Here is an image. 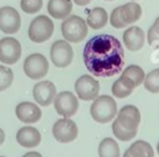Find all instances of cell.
<instances>
[{
    "label": "cell",
    "instance_id": "cell-1",
    "mask_svg": "<svg viewBox=\"0 0 159 157\" xmlns=\"http://www.w3.org/2000/svg\"><path fill=\"white\" fill-rule=\"evenodd\" d=\"M83 62L89 74L111 77L120 72L124 65V50L119 40L109 34H99L87 41Z\"/></svg>",
    "mask_w": 159,
    "mask_h": 157
},
{
    "label": "cell",
    "instance_id": "cell-2",
    "mask_svg": "<svg viewBox=\"0 0 159 157\" xmlns=\"http://www.w3.org/2000/svg\"><path fill=\"white\" fill-rule=\"evenodd\" d=\"M61 32L68 42H80L88 34V25L78 15H70L61 24Z\"/></svg>",
    "mask_w": 159,
    "mask_h": 157
},
{
    "label": "cell",
    "instance_id": "cell-3",
    "mask_svg": "<svg viewBox=\"0 0 159 157\" xmlns=\"http://www.w3.org/2000/svg\"><path fill=\"white\" fill-rule=\"evenodd\" d=\"M117 113V103L116 101L107 95H102L94 98L91 106V116L98 123H107Z\"/></svg>",
    "mask_w": 159,
    "mask_h": 157
},
{
    "label": "cell",
    "instance_id": "cell-4",
    "mask_svg": "<svg viewBox=\"0 0 159 157\" xmlns=\"http://www.w3.org/2000/svg\"><path fill=\"white\" fill-rule=\"evenodd\" d=\"M53 29H55L53 21L50 19V16L39 15L30 22L27 35L32 42L41 44V42L47 41L52 36Z\"/></svg>",
    "mask_w": 159,
    "mask_h": 157
},
{
    "label": "cell",
    "instance_id": "cell-5",
    "mask_svg": "<svg viewBox=\"0 0 159 157\" xmlns=\"http://www.w3.org/2000/svg\"><path fill=\"white\" fill-rule=\"evenodd\" d=\"M24 72L31 80H40L48 72L47 59L39 52L29 55L24 61Z\"/></svg>",
    "mask_w": 159,
    "mask_h": 157
},
{
    "label": "cell",
    "instance_id": "cell-6",
    "mask_svg": "<svg viewBox=\"0 0 159 157\" xmlns=\"http://www.w3.org/2000/svg\"><path fill=\"white\" fill-rule=\"evenodd\" d=\"M50 56L56 67H67L73 60V49L67 40H56L51 46Z\"/></svg>",
    "mask_w": 159,
    "mask_h": 157
},
{
    "label": "cell",
    "instance_id": "cell-7",
    "mask_svg": "<svg viewBox=\"0 0 159 157\" xmlns=\"http://www.w3.org/2000/svg\"><path fill=\"white\" fill-rule=\"evenodd\" d=\"M21 57V44L12 36H5L0 40V62L14 65Z\"/></svg>",
    "mask_w": 159,
    "mask_h": 157
},
{
    "label": "cell",
    "instance_id": "cell-8",
    "mask_svg": "<svg viewBox=\"0 0 159 157\" xmlns=\"http://www.w3.org/2000/svg\"><path fill=\"white\" fill-rule=\"evenodd\" d=\"M75 90L81 100H94L99 95V82L91 75H82L76 80Z\"/></svg>",
    "mask_w": 159,
    "mask_h": 157
},
{
    "label": "cell",
    "instance_id": "cell-9",
    "mask_svg": "<svg viewBox=\"0 0 159 157\" xmlns=\"http://www.w3.org/2000/svg\"><path fill=\"white\" fill-rule=\"evenodd\" d=\"M78 133L77 125L70 120V117H63L53 123L52 135L53 137L61 143H68L76 140Z\"/></svg>",
    "mask_w": 159,
    "mask_h": 157
},
{
    "label": "cell",
    "instance_id": "cell-10",
    "mask_svg": "<svg viewBox=\"0 0 159 157\" xmlns=\"http://www.w3.org/2000/svg\"><path fill=\"white\" fill-rule=\"evenodd\" d=\"M21 26V17L19 11L12 6L0 7V30L4 34H16Z\"/></svg>",
    "mask_w": 159,
    "mask_h": 157
},
{
    "label": "cell",
    "instance_id": "cell-11",
    "mask_svg": "<svg viewBox=\"0 0 159 157\" xmlns=\"http://www.w3.org/2000/svg\"><path fill=\"white\" fill-rule=\"evenodd\" d=\"M53 105L57 113L63 117H71L78 110V100L70 91H62L57 93L55 96Z\"/></svg>",
    "mask_w": 159,
    "mask_h": 157
},
{
    "label": "cell",
    "instance_id": "cell-12",
    "mask_svg": "<svg viewBox=\"0 0 159 157\" xmlns=\"http://www.w3.org/2000/svg\"><path fill=\"white\" fill-rule=\"evenodd\" d=\"M32 95L35 101L41 106H48L53 100L56 93V86L51 81H40L35 83L32 88Z\"/></svg>",
    "mask_w": 159,
    "mask_h": 157
},
{
    "label": "cell",
    "instance_id": "cell-13",
    "mask_svg": "<svg viewBox=\"0 0 159 157\" xmlns=\"http://www.w3.org/2000/svg\"><path fill=\"white\" fill-rule=\"evenodd\" d=\"M117 120L119 121V123L123 127H125L130 131H137L138 126L140 123V112L135 106L127 105L119 110Z\"/></svg>",
    "mask_w": 159,
    "mask_h": 157
},
{
    "label": "cell",
    "instance_id": "cell-14",
    "mask_svg": "<svg viewBox=\"0 0 159 157\" xmlns=\"http://www.w3.org/2000/svg\"><path fill=\"white\" fill-rule=\"evenodd\" d=\"M144 78H145L144 70L140 66H138V65H129V66H127L123 70V72H122V75L119 77L122 83L124 86H127L128 88H130V90H133V88L138 87L140 83H143Z\"/></svg>",
    "mask_w": 159,
    "mask_h": 157
},
{
    "label": "cell",
    "instance_id": "cell-15",
    "mask_svg": "<svg viewBox=\"0 0 159 157\" xmlns=\"http://www.w3.org/2000/svg\"><path fill=\"white\" fill-rule=\"evenodd\" d=\"M16 117L24 123H35L41 118V110L36 103L20 102L15 108Z\"/></svg>",
    "mask_w": 159,
    "mask_h": 157
},
{
    "label": "cell",
    "instance_id": "cell-16",
    "mask_svg": "<svg viewBox=\"0 0 159 157\" xmlns=\"http://www.w3.org/2000/svg\"><path fill=\"white\" fill-rule=\"evenodd\" d=\"M145 34L139 26H129L123 32V44L129 51H138L143 47Z\"/></svg>",
    "mask_w": 159,
    "mask_h": 157
},
{
    "label": "cell",
    "instance_id": "cell-17",
    "mask_svg": "<svg viewBox=\"0 0 159 157\" xmlns=\"http://www.w3.org/2000/svg\"><path fill=\"white\" fill-rule=\"evenodd\" d=\"M16 141L20 146L26 148H32L40 145L41 142V133L37 128L31 126L21 127L16 133Z\"/></svg>",
    "mask_w": 159,
    "mask_h": 157
},
{
    "label": "cell",
    "instance_id": "cell-18",
    "mask_svg": "<svg viewBox=\"0 0 159 157\" xmlns=\"http://www.w3.org/2000/svg\"><path fill=\"white\" fill-rule=\"evenodd\" d=\"M73 1L72 0H48L47 12L51 17L63 20L72 12Z\"/></svg>",
    "mask_w": 159,
    "mask_h": 157
},
{
    "label": "cell",
    "instance_id": "cell-19",
    "mask_svg": "<svg viewBox=\"0 0 159 157\" xmlns=\"http://www.w3.org/2000/svg\"><path fill=\"white\" fill-rule=\"evenodd\" d=\"M118 10H119L120 19L125 26L129 24L137 22L142 16V6L134 1L118 6Z\"/></svg>",
    "mask_w": 159,
    "mask_h": 157
},
{
    "label": "cell",
    "instance_id": "cell-20",
    "mask_svg": "<svg viewBox=\"0 0 159 157\" xmlns=\"http://www.w3.org/2000/svg\"><path fill=\"white\" fill-rule=\"evenodd\" d=\"M86 22L93 30L102 29L108 22V12L106 11V9H103L101 6H96L88 11Z\"/></svg>",
    "mask_w": 159,
    "mask_h": 157
},
{
    "label": "cell",
    "instance_id": "cell-21",
    "mask_svg": "<svg viewBox=\"0 0 159 157\" xmlns=\"http://www.w3.org/2000/svg\"><path fill=\"white\" fill-rule=\"evenodd\" d=\"M99 157H119V146L113 138H104L98 146Z\"/></svg>",
    "mask_w": 159,
    "mask_h": 157
},
{
    "label": "cell",
    "instance_id": "cell-22",
    "mask_svg": "<svg viewBox=\"0 0 159 157\" xmlns=\"http://www.w3.org/2000/svg\"><path fill=\"white\" fill-rule=\"evenodd\" d=\"M132 157H154L153 147L145 141H135L128 148Z\"/></svg>",
    "mask_w": 159,
    "mask_h": 157
},
{
    "label": "cell",
    "instance_id": "cell-23",
    "mask_svg": "<svg viewBox=\"0 0 159 157\" xmlns=\"http://www.w3.org/2000/svg\"><path fill=\"white\" fill-rule=\"evenodd\" d=\"M143 83L145 90L150 93H159V69H154L147 74Z\"/></svg>",
    "mask_w": 159,
    "mask_h": 157
},
{
    "label": "cell",
    "instance_id": "cell-24",
    "mask_svg": "<svg viewBox=\"0 0 159 157\" xmlns=\"http://www.w3.org/2000/svg\"><path fill=\"white\" fill-rule=\"evenodd\" d=\"M112 131H113L114 136H116L118 140H120V141H129V140L134 138L135 135H137V131H130V130L123 127V126L119 123V121H118L117 118H116L114 122L112 123Z\"/></svg>",
    "mask_w": 159,
    "mask_h": 157
},
{
    "label": "cell",
    "instance_id": "cell-25",
    "mask_svg": "<svg viewBox=\"0 0 159 157\" xmlns=\"http://www.w3.org/2000/svg\"><path fill=\"white\" fill-rule=\"evenodd\" d=\"M14 81V72L10 67L0 65V92L9 88Z\"/></svg>",
    "mask_w": 159,
    "mask_h": 157
},
{
    "label": "cell",
    "instance_id": "cell-26",
    "mask_svg": "<svg viewBox=\"0 0 159 157\" xmlns=\"http://www.w3.org/2000/svg\"><path fill=\"white\" fill-rule=\"evenodd\" d=\"M42 0H20V7L25 14H36L42 9Z\"/></svg>",
    "mask_w": 159,
    "mask_h": 157
},
{
    "label": "cell",
    "instance_id": "cell-27",
    "mask_svg": "<svg viewBox=\"0 0 159 157\" xmlns=\"http://www.w3.org/2000/svg\"><path fill=\"white\" fill-rule=\"evenodd\" d=\"M132 91H133V90H130V88H128L127 86H124L119 78H117V80L113 82V85H112V93H113V96H116V97H118V98L128 97V96L132 93Z\"/></svg>",
    "mask_w": 159,
    "mask_h": 157
},
{
    "label": "cell",
    "instance_id": "cell-28",
    "mask_svg": "<svg viewBox=\"0 0 159 157\" xmlns=\"http://www.w3.org/2000/svg\"><path fill=\"white\" fill-rule=\"evenodd\" d=\"M148 42L150 45L159 42V16L154 20L153 25L148 30Z\"/></svg>",
    "mask_w": 159,
    "mask_h": 157
},
{
    "label": "cell",
    "instance_id": "cell-29",
    "mask_svg": "<svg viewBox=\"0 0 159 157\" xmlns=\"http://www.w3.org/2000/svg\"><path fill=\"white\" fill-rule=\"evenodd\" d=\"M109 21H111V25L116 29H122V27H125V25L123 24L122 19H120V15H119V10H118V6L116 9L112 10L111 12V16H109Z\"/></svg>",
    "mask_w": 159,
    "mask_h": 157
},
{
    "label": "cell",
    "instance_id": "cell-30",
    "mask_svg": "<svg viewBox=\"0 0 159 157\" xmlns=\"http://www.w3.org/2000/svg\"><path fill=\"white\" fill-rule=\"evenodd\" d=\"M73 1V4H76V5H78V6H86V5H88L92 0H72Z\"/></svg>",
    "mask_w": 159,
    "mask_h": 157
},
{
    "label": "cell",
    "instance_id": "cell-31",
    "mask_svg": "<svg viewBox=\"0 0 159 157\" xmlns=\"http://www.w3.org/2000/svg\"><path fill=\"white\" fill-rule=\"evenodd\" d=\"M22 157H42L39 152H29V153H25Z\"/></svg>",
    "mask_w": 159,
    "mask_h": 157
},
{
    "label": "cell",
    "instance_id": "cell-32",
    "mask_svg": "<svg viewBox=\"0 0 159 157\" xmlns=\"http://www.w3.org/2000/svg\"><path fill=\"white\" fill-rule=\"evenodd\" d=\"M4 141H5V132L0 128V146L4 143Z\"/></svg>",
    "mask_w": 159,
    "mask_h": 157
},
{
    "label": "cell",
    "instance_id": "cell-33",
    "mask_svg": "<svg viewBox=\"0 0 159 157\" xmlns=\"http://www.w3.org/2000/svg\"><path fill=\"white\" fill-rule=\"evenodd\" d=\"M123 157H132V156H130V153H129V151H128V150H127V151H125V152H124V155H123Z\"/></svg>",
    "mask_w": 159,
    "mask_h": 157
},
{
    "label": "cell",
    "instance_id": "cell-34",
    "mask_svg": "<svg viewBox=\"0 0 159 157\" xmlns=\"http://www.w3.org/2000/svg\"><path fill=\"white\" fill-rule=\"evenodd\" d=\"M157 150H158V153H159V143H158V146H157Z\"/></svg>",
    "mask_w": 159,
    "mask_h": 157
},
{
    "label": "cell",
    "instance_id": "cell-35",
    "mask_svg": "<svg viewBox=\"0 0 159 157\" xmlns=\"http://www.w3.org/2000/svg\"><path fill=\"white\" fill-rule=\"evenodd\" d=\"M107 1H112V0H107Z\"/></svg>",
    "mask_w": 159,
    "mask_h": 157
},
{
    "label": "cell",
    "instance_id": "cell-36",
    "mask_svg": "<svg viewBox=\"0 0 159 157\" xmlns=\"http://www.w3.org/2000/svg\"><path fill=\"white\" fill-rule=\"evenodd\" d=\"M0 157H2V156H0Z\"/></svg>",
    "mask_w": 159,
    "mask_h": 157
}]
</instances>
